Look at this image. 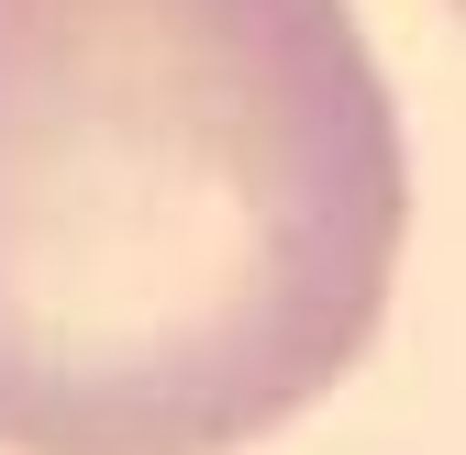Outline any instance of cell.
I'll list each match as a JSON object with an SVG mask.
<instances>
[{"label": "cell", "mask_w": 466, "mask_h": 455, "mask_svg": "<svg viewBox=\"0 0 466 455\" xmlns=\"http://www.w3.org/2000/svg\"><path fill=\"white\" fill-rule=\"evenodd\" d=\"M411 167L344 0H0V444L233 455L367 356Z\"/></svg>", "instance_id": "obj_1"}, {"label": "cell", "mask_w": 466, "mask_h": 455, "mask_svg": "<svg viewBox=\"0 0 466 455\" xmlns=\"http://www.w3.org/2000/svg\"><path fill=\"white\" fill-rule=\"evenodd\" d=\"M455 12H466V0H455Z\"/></svg>", "instance_id": "obj_2"}]
</instances>
